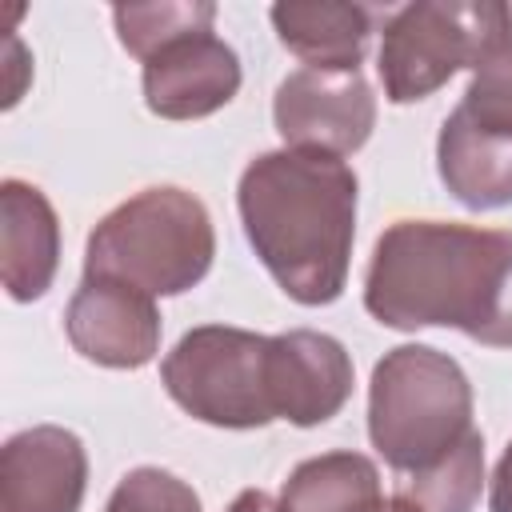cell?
Masks as SVG:
<instances>
[{
    "label": "cell",
    "instance_id": "4",
    "mask_svg": "<svg viewBox=\"0 0 512 512\" xmlns=\"http://www.w3.org/2000/svg\"><path fill=\"white\" fill-rule=\"evenodd\" d=\"M216 256V228L200 196L156 184L116 204L88 232L84 272L124 280L148 296L196 288Z\"/></svg>",
    "mask_w": 512,
    "mask_h": 512
},
{
    "label": "cell",
    "instance_id": "5",
    "mask_svg": "<svg viewBox=\"0 0 512 512\" xmlns=\"http://www.w3.org/2000/svg\"><path fill=\"white\" fill-rule=\"evenodd\" d=\"M444 188L472 212L512 204V4L492 0L484 56L436 140Z\"/></svg>",
    "mask_w": 512,
    "mask_h": 512
},
{
    "label": "cell",
    "instance_id": "20",
    "mask_svg": "<svg viewBox=\"0 0 512 512\" xmlns=\"http://www.w3.org/2000/svg\"><path fill=\"white\" fill-rule=\"evenodd\" d=\"M228 512H288L280 500H272L268 492H260V488H244L232 504H228Z\"/></svg>",
    "mask_w": 512,
    "mask_h": 512
},
{
    "label": "cell",
    "instance_id": "10",
    "mask_svg": "<svg viewBox=\"0 0 512 512\" xmlns=\"http://www.w3.org/2000/svg\"><path fill=\"white\" fill-rule=\"evenodd\" d=\"M240 56L216 32H192L144 60V104L160 120H204L240 92Z\"/></svg>",
    "mask_w": 512,
    "mask_h": 512
},
{
    "label": "cell",
    "instance_id": "12",
    "mask_svg": "<svg viewBox=\"0 0 512 512\" xmlns=\"http://www.w3.org/2000/svg\"><path fill=\"white\" fill-rule=\"evenodd\" d=\"M272 408L276 420L296 428H316L332 420L352 396V356L348 348L312 328H292L272 336L268 348Z\"/></svg>",
    "mask_w": 512,
    "mask_h": 512
},
{
    "label": "cell",
    "instance_id": "19",
    "mask_svg": "<svg viewBox=\"0 0 512 512\" xmlns=\"http://www.w3.org/2000/svg\"><path fill=\"white\" fill-rule=\"evenodd\" d=\"M488 508H492V512H512V440H508L504 456L496 460L492 492H488Z\"/></svg>",
    "mask_w": 512,
    "mask_h": 512
},
{
    "label": "cell",
    "instance_id": "7",
    "mask_svg": "<svg viewBox=\"0 0 512 512\" xmlns=\"http://www.w3.org/2000/svg\"><path fill=\"white\" fill-rule=\"evenodd\" d=\"M492 0H416L384 20L380 40V84L392 104L428 100L460 68H476Z\"/></svg>",
    "mask_w": 512,
    "mask_h": 512
},
{
    "label": "cell",
    "instance_id": "1",
    "mask_svg": "<svg viewBox=\"0 0 512 512\" xmlns=\"http://www.w3.org/2000/svg\"><path fill=\"white\" fill-rule=\"evenodd\" d=\"M364 308L384 328H456L512 348V232L456 220H396L380 232Z\"/></svg>",
    "mask_w": 512,
    "mask_h": 512
},
{
    "label": "cell",
    "instance_id": "18",
    "mask_svg": "<svg viewBox=\"0 0 512 512\" xmlns=\"http://www.w3.org/2000/svg\"><path fill=\"white\" fill-rule=\"evenodd\" d=\"M104 512H204L188 480L168 468H132L108 496Z\"/></svg>",
    "mask_w": 512,
    "mask_h": 512
},
{
    "label": "cell",
    "instance_id": "6",
    "mask_svg": "<svg viewBox=\"0 0 512 512\" xmlns=\"http://www.w3.org/2000/svg\"><path fill=\"white\" fill-rule=\"evenodd\" d=\"M268 348L272 336L228 324H200L184 332L160 360V380L168 396L200 424L264 428L276 420Z\"/></svg>",
    "mask_w": 512,
    "mask_h": 512
},
{
    "label": "cell",
    "instance_id": "8",
    "mask_svg": "<svg viewBox=\"0 0 512 512\" xmlns=\"http://www.w3.org/2000/svg\"><path fill=\"white\" fill-rule=\"evenodd\" d=\"M284 148L348 156L376 128V96L360 68H296L272 96Z\"/></svg>",
    "mask_w": 512,
    "mask_h": 512
},
{
    "label": "cell",
    "instance_id": "9",
    "mask_svg": "<svg viewBox=\"0 0 512 512\" xmlns=\"http://www.w3.org/2000/svg\"><path fill=\"white\" fill-rule=\"evenodd\" d=\"M160 328L156 296L92 272H84L64 312L68 344L100 368H144L160 352Z\"/></svg>",
    "mask_w": 512,
    "mask_h": 512
},
{
    "label": "cell",
    "instance_id": "3",
    "mask_svg": "<svg viewBox=\"0 0 512 512\" xmlns=\"http://www.w3.org/2000/svg\"><path fill=\"white\" fill-rule=\"evenodd\" d=\"M472 432V384L448 352L400 344L376 360L368 384V440L392 472L404 480L432 472Z\"/></svg>",
    "mask_w": 512,
    "mask_h": 512
},
{
    "label": "cell",
    "instance_id": "2",
    "mask_svg": "<svg viewBox=\"0 0 512 512\" xmlns=\"http://www.w3.org/2000/svg\"><path fill=\"white\" fill-rule=\"evenodd\" d=\"M356 172L340 156L260 152L236 188L244 236L268 276L304 308L332 304L348 284L356 240Z\"/></svg>",
    "mask_w": 512,
    "mask_h": 512
},
{
    "label": "cell",
    "instance_id": "15",
    "mask_svg": "<svg viewBox=\"0 0 512 512\" xmlns=\"http://www.w3.org/2000/svg\"><path fill=\"white\" fill-rule=\"evenodd\" d=\"M280 504L288 512H380V472L364 452H324L288 472Z\"/></svg>",
    "mask_w": 512,
    "mask_h": 512
},
{
    "label": "cell",
    "instance_id": "17",
    "mask_svg": "<svg viewBox=\"0 0 512 512\" xmlns=\"http://www.w3.org/2000/svg\"><path fill=\"white\" fill-rule=\"evenodd\" d=\"M484 488V436L480 428L432 472L400 480V492L424 512H472Z\"/></svg>",
    "mask_w": 512,
    "mask_h": 512
},
{
    "label": "cell",
    "instance_id": "21",
    "mask_svg": "<svg viewBox=\"0 0 512 512\" xmlns=\"http://www.w3.org/2000/svg\"><path fill=\"white\" fill-rule=\"evenodd\" d=\"M380 512H424L416 500H408L404 492H396V496H388L384 504H380Z\"/></svg>",
    "mask_w": 512,
    "mask_h": 512
},
{
    "label": "cell",
    "instance_id": "16",
    "mask_svg": "<svg viewBox=\"0 0 512 512\" xmlns=\"http://www.w3.org/2000/svg\"><path fill=\"white\" fill-rule=\"evenodd\" d=\"M216 4L208 0H156V4H116L112 24L128 56L140 64L160 52L164 44L192 36V32H212Z\"/></svg>",
    "mask_w": 512,
    "mask_h": 512
},
{
    "label": "cell",
    "instance_id": "13",
    "mask_svg": "<svg viewBox=\"0 0 512 512\" xmlns=\"http://www.w3.org/2000/svg\"><path fill=\"white\" fill-rule=\"evenodd\" d=\"M0 276L12 300H40L60 268V220L52 200L28 180L0 184Z\"/></svg>",
    "mask_w": 512,
    "mask_h": 512
},
{
    "label": "cell",
    "instance_id": "11",
    "mask_svg": "<svg viewBox=\"0 0 512 512\" xmlns=\"http://www.w3.org/2000/svg\"><path fill=\"white\" fill-rule=\"evenodd\" d=\"M88 452L76 432L36 424L0 448V512H80Z\"/></svg>",
    "mask_w": 512,
    "mask_h": 512
},
{
    "label": "cell",
    "instance_id": "14",
    "mask_svg": "<svg viewBox=\"0 0 512 512\" xmlns=\"http://www.w3.org/2000/svg\"><path fill=\"white\" fill-rule=\"evenodd\" d=\"M280 44L304 60V68H360L376 32V8L336 0H284L268 8Z\"/></svg>",
    "mask_w": 512,
    "mask_h": 512
}]
</instances>
